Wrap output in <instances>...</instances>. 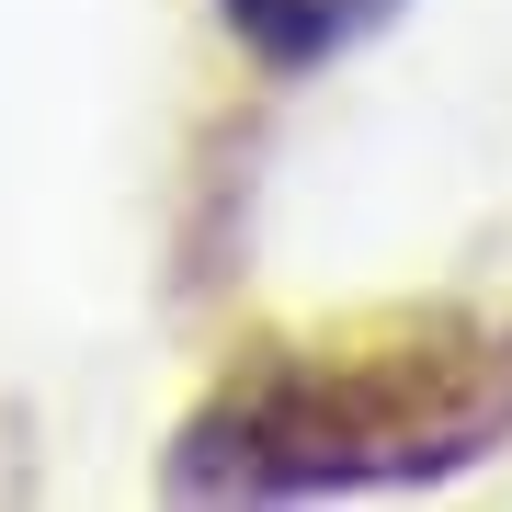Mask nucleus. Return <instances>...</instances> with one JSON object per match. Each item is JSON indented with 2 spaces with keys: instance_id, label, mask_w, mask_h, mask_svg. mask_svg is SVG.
Masks as SVG:
<instances>
[{
  "instance_id": "f257e3e1",
  "label": "nucleus",
  "mask_w": 512,
  "mask_h": 512,
  "mask_svg": "<svg viewBox=\"0 0 512 512\" xmlns=\"http://www.w3.org/2000/svg\"><path fill=\"white\" fill-rule=\"evenodd\" d=\"M512 433L501 330H399V342H274L183 421V490H365L433 478Z\"/></svg>"
},
{
  "instance_id": "f03ea898",
  "label": "nucleus",
  "mask_w": 512,
  "mask_h": 512,
  "mask_svg": "<svg viewBox=\"0 0 512 512\" xmlns=\"http://www.w3.org/2000/svg\"><path fill=\"white\" fill-rule=\"evenodd\" d=\"M387 12H399V0H217V23L239 35V57H251V69H274V80L353 57Z\"/></svg>"
}]
</instances>
